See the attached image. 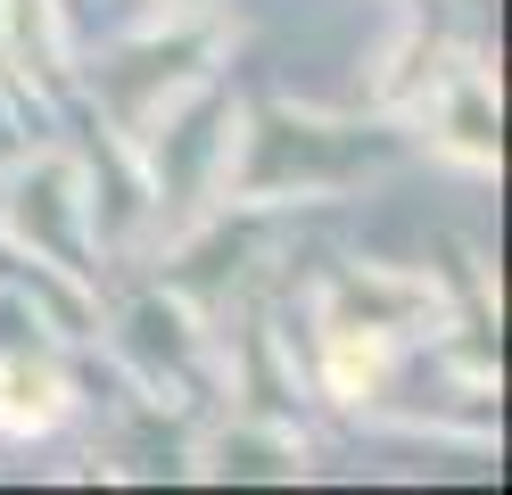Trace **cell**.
I'll list each match as a JSON object with an SVG mask.
<instances>
[{
  "instance_id": "cell-1",
  "label": "cell",
  "mask_w": 512,
  "mask_h": 495,
  "mask_svg": "<svg viewBox=\"0 0 512 495\" xmlns=\"http://www.w3.org/2000/svg\"><path fill=\"white\" fill-rule=\"evenodd\" d=\"M446 149L471 157V165H496V108H488V83L463 75L455 99H446Z\"/></svg>"
},
{
  "instance_id": "cell-2",
  "label": "cell",
  "mask_w": 512,
  "mask_h": 495,
  "mask_svg": "<svg viewBox=\"0 0 512 495\" xmlns=\"http://www.w3.org/2000/svg\"><path fill=\"white\" fill-rule=\"evenodd\" d=\"M9 396H17V405H9V421H17V429H34V421H50V413H58V388H50V380H34V372H17V380H9Z\"/></svg>"
},
{
  "instance_id": "cell-3",
  "label": "cell",
  "mask_w": 512,
  "mask_h": 495,
  "mask_svg": "<svg viewBox=\"0 0 512 495\" xmlns=\"http://www.w3.org/2000/svg\"><path fill=\"white\" fill-rule=\"evenodd\" d=\"M9 33H17V50H42V66H50V9L42 0H9Z\"/></svg>"
}]
</instances>
